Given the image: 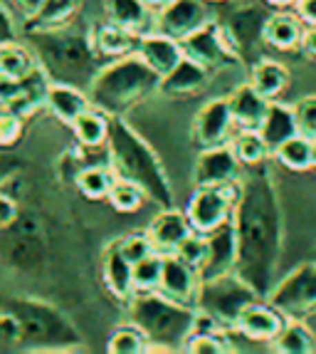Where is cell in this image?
Instances as JSON below:
<instances>
[{"mask_svg":"<svg viewBox=\"0 0 316 354\" xmlns=\"http://www.w3.org/2000/svg\"><path fill=\"white\" fill-rule=\"evenodd\" d=\"M233 225L237 236L235 272H240L259 297H267L277 283L284 250V211L267 164L250 166L240 176Z\"/></svg>","mask_w":316,"mask_h":354,"instance_id":"obj_1","label":"cell"},{"mask_svg":"<svg viewBox=\"0 0 316 354\" xmlns=\"http://www.w3.org/2000/svg\"><path fill=\"white\" fill-rule=\"evenodd\" d=\"M25 37H28V48L35 55L37 65L47 72L52 82L87 89L101 67L99 55L92 48L89 30L67 25L57 30L25 32Z\"/></svg>","mask_w":316,"mask_h":354,"instance_id":"obj_2","label":"cell"},{"mask_svg":"<svg viewBox=\"0 0 316 354\" xmlns=\"http://www.w3.org/2000/svg\"><path fill=\"white\" fill-rule=\"evenodd\" d=\"M109 149H112V171L117 178L131 181L146 191L148 201L161 208H173V186L158 153L124 117H112L109 127Z\"/></svg>","mask_w":316,"mask_h":354,"instance_id":"obj_3","label":"cell"},{"mask_svg":"<svg viewBox=\"0 0 316 354\" xmlns=\"http://www.w3.org/2000/svg\"><path fill=\"white\" fill-rule=\"evenodd\" d=\"M158 84L161 77L134 53L104 62L89 82L87 95L92 106L106 112L109 117H124L129 109L158 92Z\"/></svg>","mask_w":316,"mask_h":354,"instance_id":"obj_4","label":"cell"},{"mask_svg":"<svg viewBox=\"0 0 316 354\" xmlns=\"http://www.w3.org/2000/svg\"><path fill=\"white\" fill-rule=\"evenodd\" d=\"M129 319L148 339V347L158 344L161 352L183 349L193 332L195 305L170 300L161 292H136L129 305Z\"/></svg>","mask_w":316,"mask_h":354,"instance_id":"obj_5","label":"cell"},{"mask_svg":"<svg viewBox=\"0 0 316 354\" xmlns=\"http://www.w3.org/2000/svg\"><path fill=\"white\" fill-rule=\"evenodd\" d=\"M8 313L15 315L23 344L32 352H70L82 344V335L62 310L35 297H10Z\"/></svg>","mask_w":316,"mask_h":354,"instance_id":"obj_6","label":"cell"},{"mask_svg":"<svg viewBox=\"0 0 316 354\" xmlns=\"http://www.w3.org/2000/svg\"><path fill=\"white\" fill-rule=\"evenodd\" d=\"M264 300L259 292L242 278L240 272H225L210 280H200L195 307L213 317L225 327V330H237V319L252 302Z\"/></svg>","mask_w":316,"mask_h":354,"instance_id":"obj_7","label":"cell"},{"mask_svg":"<svg viewBox=\"0 0 316 354\" xmlns=\"http://www.w3.org/2000/svg\"><path fill=\"white\" fill-rule=\"evenodd\" d=\"M272 12H275V8L267 6L264 0L262 3H252V0L240 3L225 12L223 28L245 65H255L267 53L264 30H267V20L272 18Z\"/></svg>","mask_w":316,"mask_h":354,"instance_id":"obj_8","label":"cell"},{"mask_svg":"<svg viewBox=\"0 0 316 354\" xmlns=\"http://www.w3.org/2000/svg\"><path fill=\"white\" fill-rule=\"evenodd\" d=\"M264 300L275 305L284 317L304 319L316 315V260L302 263L277 280Z\"/></svg>","mask_w":316,"mask_h":354,"instance_id":"obj_9","label":"cell"},{"mask_svg":"<svg viewBox=\"0 0 316 354\" xmlns=\"http://www.w3.org/2000/svg\"><path fill=\"white\" fill-rule=\"evenodd\" d=\"M237 194H240V178L235 183H223V186H198L186 206V216L193 230L210 233L233 221Z\"/></svg>","mask_w":316,"mask_h":354,"instance_id":"obj_10","label":"cell"},{"mask_svg":"<svg viewBox=\"0 0 316 354\" xmlns=\"http://www.w3.org/2000/svg\"><path fill=\"white\" fill-rule=\"evenodd\" d=\"M183 53L186 57L195 59L203 67H208L210 72L215 70H237L242 67L240 53L235 50V45L230 42L228 32H225L223 23H205L200 30H195L193 35H188L186 40H181Z\"/></svg>","mask_w":316,"mask_h":354,"instance_id":"obj_11","label":"cell"},{"mask_svg":"<svg viewBox=\"0 0 316 354\" xmlns=\"http://www.w3.org/2000/svg\"><path fill=\"white\" fill-rule=\"evenodd\" d=\"M10 241H8V258L12 260V266L18 270H37L45 263L47 245H45V233H42V223L30 216V213H20L18 221L8 228Z\"/></svg>","mask_w":316,"mask_h":354,"instance_id":"obj_12","label":"cell"},{"mask_svg":"<svg viewBox=\"0 0 316 354\" xmlns=\"http://www.w3.org/2000/svg\"><path fill=\"white\" fill-rule=\"evenodd\" d=\"M210 20L208 0H170L168 6L156 12V30L173 40H186Z\"/></svg>","mask_w":316,"mask_h":354,"instance_id":"obj_13","label":"cell"},{"mask_svg":"<svg viewBox=\"0 0 316 354\" xmlns=\"http://www.w3.org/2000/svg\"><path fill=\"white\" fill-rule=\"evenodd\" d=\"M240 161L235 156L233 147L220 144V147H208L198 153L193 166V186H223L235 183L240 178Z\"/></svg>","mask_w":316,"mask_h":354,"instance_id":"obj_14","label":"cell"},{"mask_svg":"<svg viewBox=\"0 0 316 354\" xmlns=\"http://www.w3.org/2000/svg\"><path fill=\"white\" fill-rule=\"evenodd\" d=\"M235 119L230 109V100H210L195 117L193 136L203 149L220 147L233 139Z\"/></svg>","mask_w":316,"mask_h":354,"instance_id":"obj_15","label":"cell"},{"mask_svg":"<svg viewBox=\"0 0 316 354\" xmlns=\"http://www.w3.org/2000/svg\"><path fill=\"white\" fill-rule=\"evenodd\" d=\"M205 238H208V255L198 270L200 280H210L217 275H225V272H233L237 266V236H235L233 221L205 233Z\"/></svg>","mask_w":316,"mask_h":354,"instance_id":"obj_16","label":"cell"},{"mask_svg":"<svg viewBox=\"0 0 316 354\" xmlns=\"http://www.w3.org/2000/svg\"><path fill=\"white\" fill-rule=\"evenodd\" d=\"M200 288V275L193 266H188L186 260L178 255H164V272H161V285L158 292L170 300L183 302V305H195Z\"/></svg>","mask_w":316,"mask_h":354,"instance_id":"obj_17","label":"cell"},{"mask_svg":"<svg viewBox=\"0 0 316 354\" xmlns=\"http://www.w3.org/2000/svg\"><path fill=\"white\" fill-rule=\"evenodd\" d=\"M101 280L104 288L109 290V295L119 302L129 305L131 297L136 295L134 290V266L124 258L121 248H119V238L112 241L101 253Z\"/></svg>","mask_w":316,"mask_h":354,"instance_id":"obj_18","label":"cell"},{"mask_svg":"<svg viewBox=\"0 0 316 354\" xmlns=\"http://www.w3.org/2000/svg\"><path fill=\"white\" fill-rule=\"evenodd\" d=\"M89 37H92V48H94V53L99 55L101 62H112V59L134 55L141 40V35H136L131 30L112 23V20L92 25V28H89Z\"/></svg>","mask_w":316,"mask_h":354,"instance_id":"obj_19","label":"cell"},{"mask_svg":"<svg viewBox=\"0 0 316 354\" xmlns=\"http://www.w3.org/2000/svg\"><path fill=\"white\" fill-rule=\"evenodd\" d=\"M287 317L277 310L275 305H270L267 300H257L247 307L245 313L237 319V332L252 342H270L279 335V330L284 327Z\"/></svg>","mask_w":316,"mask_h":354,"instance_id":"obj_20","label":"cell"},{"mask_svg":"<svg viewBox=\"0 0 316 354\" xmlns=\"http://www.w3.org/2000/svg\"><path fill=\"white\" fill-rule=\"evenodd\" d=\"M190 233H193V225L188 221L186 211H178L176 206L161 208L148 225V236H151L153 245L161 255L176 253V248Z\"/></svg>","mask_w":316,"mask_h":354,"instance_id":"obj_21","label":"cell"},{"mask_svg":"<svg viewBox=\"0 0 316 354\" xmlns=\"http://www.w3.org/2000/svg\"><path fill=\"white\" fill-rule=\"evenodd\" d=\"M210 84V70L190 57H183L168 75L161 77L158 92L164 97H193Z\"/></svg>","mask_w":316,"mask_h":354,"instance_id":"obj_22","label":"cell"},{"mask_svg":"<svg viewBox=\"0 0 316 354\" xmlns=\"http://www.w3.org/2000/svg\"><path fill=\"white\" fill-rule=\"evenodd\" d=\"M136 55H139L158 77L168 75L173 67L186 57L183 53V45L181 40H173V37L164 35V32H146V35H141L139 40V48H136Z\"/></svg>","mask_w":316,"mask_h":354,"instance_id":"obj_23","label":"cell"},{"mask_svg":"<svg viewBox=\"0 0 316 354\" xmlns=\"http://www.w3.org/2000/svg\"><path fill=\"white\" fill-rule=\"evenodd\" d=\"M228 100H230V109H233L235 129L257 131L262 127L264 117H267V109H270V100L264 95H259L250 82L240 84Z\"/></svg>","mask_w":316,"mask_h":354,"instance_id":"obj_24","label":"cell"},{"mask_svg":"<svg viewBox=\"0 0 316 354\" xmlns=\"http://www.w3.org/2000/svg\"><path fill=\"white\" fill-rule=\"evenodd\" d=\"M89 106H92V102H89L87 89L75 87V84H62V82L50 84L45 109L57 119L59 124L72 127V122L82 112H87Z\"/></svg>","mask_w":316,"mask_h":354,"instance_id":"obj_25","label":"cell"},{"mask_svg":"<svg viewBox=\"0 0 316 354\" xmlns=\"http://www.w3.org/2000/svg\"><path fill=\"white\" fill-rule=\"evenodd\" d=\"M259 136L262 142L267 144V151L270 156L282 147L284 142H289L292 136L299 134V124H297V112L294 106L282 104V102L272 100L270 109H267V117H264L262 127H259Z\"/></svg>","mask_w":316,"mask_h":354,"instance_id":"obj_26","label":"cell"},{"mask_svg":"<svg viewBox=\"0 0 316 354\" xmlns=\"http://www.w3.org/2000/svg\"><path fill=\"white\" fill-rule=\"evenodd\" d=\"M306 25L299 15H289L284 10H275L272 18L267 20V30H264V40L267 48L279 50V53H294L304 45Z\"/></svg>","mask_w":316,"mask_h":354,"instance_id":"obj_27","label":"cell"},{"mask_svg":"<svg viewBox=\"0 0 316 354\" xmlns=\"http://www.w3.org/2000/svg\"><path fill=\"white\" fill-rule=\"evenodd\" d=\"M106 20L131 30L136 35H146L151 25H156V12L141 0H104Z\"/></svg>","mask_w":316,"mask_h":354,"instance_id":"obj_28","label":"cell"},{"mask_svg":"<svg viewBox=\"0 0 316 354\" xmlns=\"http://www.w3.org/2000/svg\"><path fill=\"white\" fill-rule=\"evenodd\" d=\"M79 8H82V0H45L32 18L23 20V28L25 32L67 28L75 23Z\"/></svg>","mask_w":316,"mask_h":354,"instance_id":"obj_29","label":"cell"},{"mask_svg":"<svg viewBox=\"0 0 316 354\" xmlns=\"http://www.w3.org/2000/svg\"><path fill=\"white\" fill-rule=\"evenodd\" d=\"M20 82H23V92H20L18 100L12 102L10 106H6V109H12L15 114H20L23 119H28V117H32V114H37V109L45 106L47 92H50L52 80H50L47 72L37 65L35 70L30 72L28 77H23Z\"/></svg>","mask_w":316,"mask_h":354,"instance_id":"obj_30","label":"cell"},{"mask_svg":"<svg viewBox=\"0 0 316 354\" xmlns=\"http://www.w3.org/2000/svg\"><path fill=\"white\" fill-rule=\"evenodd\" d=\"M250 84L257 89L259 95H264L267 100H277V97L287 89L289 84V72L287 67L282 65V62H275V59H257L255 65H252L250 72Z\"/></svg>","mask_w":316,"mask_h":354,"instance_id":"obj_31","label":"cell"},{"mask_svg":"<svg viewBox=\"0 0 316 354\" xmlns=\"http://www.w3.org/2000/svg\"><path fill=\"white\" fill-rule=\"evenodd\" d=\"M272 349L277 354H314L316 352V337L302 319L287 317L279 335L272 339Z\"/></svg>","mask_w":316,"mask_h":354,"instance_id":"obj_32","label":"cell"},{"mask_svg":"<svg viewBox=\"0 0 316 354\" xmlns=\"http://www.w3.org/2000/svg\"><path fill=\"white\" fill-rule=\"evenodd\" d=\"M109 127H112V117L97 106H89L87 112L72 122V134H75L77 144L84 147H94V144H106L109 142Z\"/></svg>","mask_w":316,"mask_h":354,"instance_id":"obj_33","label":"cell"},{"mask_svg":"<svg viewBox=\"0 0 316 354\" xmlns=\"http://www.w3.org/2000/svg\"><path fill=\"white\" fill-rule=\"evenodd\" d=\"M230 147H233L235 156L240 161L242 169H250V166H259L267 161L270 151H267V144L262 142L259 131L252 129H240L237 134L230 139Z\"/></svg>","mask_w":316,"mask_h":354,"instance_id":"obj_34","label":"cell"},{"mask_svg":"<svg viewBox=\"0 0 316 354\" xmlns=\"http://www.w3.org/2000/svg\"><path fill=\"white\" fill-rule=\"evenodd\" d=\"M35 67H37V59L28 45H23V42H18V40L0 45V72L23 80V77H28Z\"/></svg>","mask_w":316,"mask_h":354,"instance_id":"obj_35","label":"cell"},{"mask_svg":"<svg viewBox=\"0 0 316 354\" xmlns=\"http://www.w3.org/2000/svg\"><path fill=\"white\" fill-rule=\"evenodd\" d=\"M114 181H117V174L112 169H82L75 181V189L87 201H101V198H109Z\"/></svg>","mask_w":316,"mask_h":354,"instance_id":"obj_36","label":"cell"},{"mask_svg":"<svg viewBox=\"0 0 316 354\" xmlns=\"http://www.w3.org/2000/svg\"><path fill=\"white\" fill-rule=\"evenodd\" d=\"M272 156L289 171H306L311 169V139H306L304 134L292 136Z\"/></svg>","mask_w":316,"mask_h":354,"instance_id":"obj_37","label":"cell"},{"mask_svg":"<svg viewBox=\"0 0 316 354\" xmlns=\"http://www.w3.org/2000/svg\"><path fill=\"white\" fill-rule=\"evenodd\" d=\"M146 201H148L146 191L131 181H124V178H117L112 191H109V203L119 213H139Z\"/></svg>","mask_w":316,"mask_h":354,"instance_id":"obj_38","label":"cell"},{"mask_svg":"<svg viewBox=\"0 0 316 354\" xmlns=\"http://www.w3.org/2000/svg\"><path fill=\"white\" fill-rule=\"evenodd\" d=\"M106 352L112 354H144L148 352V339L139 327L131 322L129 327H119L106 342Z\"/></svg>","mask_w":316,"mask_h":354,"instance_id":"obj_39","label":"cell"},{"mask_svg":"<svg viewBox=\"0 0 316 354\" xmlns=\"http://www.w3.org/2000/svg\"><path fill=\"white\" fill-rule=\"evenodd\" d=\"M161 272H164V255L161 253L139 260L134 266V290L136 292H156L161 285Z\"/></svg>","mask_w":316,"mask_h":354,"instance_id":"obj_40","label":"cell"},{"mask_svg":"<svg viewBox=\"0 0 316 354\" xmlns=\"http://www.w3.org/2000/svg\"><path fill=\"white\" fill-rule=\"evenodd\" d=\"M183 352L190 354H228L233 352V342L225 332H210V335H190Z\"/></svg>","mask_w":316,"mask_h":354,"instance_id":"obj_41","label":"cell"},{"mask_svg":"<svg viewBox=\"0 0 316 354\" xmlns=\"http://www.w3.org/2000/svg\"><path fill=\"white\" fill-rule=\"evenodd\" d=\"M119 248H121L124 258L129 260L131 266H136L139 260L148 258V255L158 253L151 236H148V230L146 233H129V236L119 238Z\"/></svg>","mask_w":316,"mask_h":354,"instance_id":"obj_42","label":"cell"},{"mask_svg":"<svg viewBox=\"0 0 316 354\" xmlns=\"http://www.w3.org/2000/svg\"><path fill=\"white\" fill-rule=\"evenodd\" d=\"M23 127L25 119L20 114L0 106V151H10L23 139Z\"/></svg>","mask_w":316,"mask_h":354,"instance_id":"obj_43","label":"cell"},{"mask_svg":"<svg viewBox=\"0 0 316 354\" xmlns=\"http://www.w3.org/2000/svg\"><path fill=\"white\" fill-rule=\"evenodd\" d=\"M173 255H178L181 260H186L188 266H193L195 270H200L205 255H208V238H205V233L193 230V233H190V236L178 245Z\"/></svg>","mask_w":316,"mask_h":354,"instance_id":"obj_44","label":"cell"},{"mask_svg":"<svg viewBox=\"0 0 316 354\" xmlns=\"http://www.w3.org/2000/svg\"><path fill=\"white\" fill-rule=\"evenodd\" d=\"M75 151L82 169H112V149H109V142L94 144V147L77 144Z\"/></svg>","mask_w":316,"mask_h":354,"instance_id":"obj_45","label":"cell"},{"mask_svg":"<svg viewBox=\"0 0 316 354\" xmlns=\"http://www.w3.org/2000/svg\"><path fill=\"white\" fill-rule=\"evenodd\" d=\"M294 112H297L299 134H304L306 139H316V95L299 100L294 104Z\"/></svg>","mask_w":316,"mask_h":354,"instance_id":"obj_46","label":"cell"},{"mask_svg":"<svg viewBox=\"0 0 316 354\" xmlns=\"http://www.w3.org/2000/svg\"><path fill=\"white\" fill-rule=\"evenodd\" d=\"M0 344L3 347H18V344H23L18 319H15L12 313H8V310L0 313Z\"/></svg>","mask_w":316,"mask_h":354,"instance_id":"obj_47","label":"cell"},{"mask_svg":"<svg viewBox=\"0 0 316 354\" xmlns=\"http://www.w3.org/2000/svg\"><path fill=\"white\" fill-rule=\"evenodd\" d=\"M20 216V206H18V198L6 191H0V230H8Z\"/></svg>","mask_w":316,"mask_h":354,"instance_id":"obj_48","label":"cell"},{"mask_svg":"<svg viewBox=\"0 0 316 354\" xmlns=\"http://www.w3.org/2000/svg\"><path fill=\"white\" fill-rule=\"evenodd\" d=\"M23 92V82L18 77H10L6 72H0V106H10Z\"/></svg>","mask_w":316,"mask_h":354,"instance_id":"obj_49","label":"cell"},{"mask_svg":"<svg viewBox=\"0 0 316 354\" xmlns=\"http://www.w3.org/2000/svg\"><path fill=\"white\" fill-rule=\"evenodd\" d=\"M79 174H82V164H79V159H77L75 149L62 153V159H59V176L75 186V181H77V176H79Z\"/></svg>","mask_w":316,"mask_h":354,"instance_id":"obj_50","label":"cell"},{"mask_svg":"<svg viewBox=\"0 0 316 354\" xmlns=\"http://www.w3.org/2000/svg\"><path fill=\"white\" fill-rule=\"evenodd\" d=\"M12 40H18V25H15L12 12L0 3V45H6V42Z\"/></svg>","mask_w":316,"mask_h":354,"instance_id":"obj_51","label":"cell"},{"mask_svg":"<svg viewBox=\"0 0 316 354\" xmlns=\"http://www.w3.org/2000/svg\"><path fill=\"white\" fill-rule=\"evenodd\" d=\"M297 15L304 20L306 28H316V0H299Z\"/></svg>","mask_w":316,"mask_h":354,"instance_id":"obj_52","label":"cell"},{"mask_svg":"<svg viewBox=\"0 0 316 354\" xmlns=\"http://www.w3.org/2000/svg\"><path fill=\"white\" fill-rule=\"evenodd\" d=\"M45 0H10V6L15 8V10L23 15V20H28V18H32L37 12V8L42 6Z\"/></svg>","mask_w":316,"mask_h":354,"instance_id":"obj_53","label":"cell"},{"mask_svg":"<svg viewBox=\"0 0 316 354\" xmlns=\"http://www.w3.org/2000/svg\"><path fill=\"white\" fill-rule=\"evenodd\" d=\"M15 171H18V164L8 156H0V191H6V183L15 176Z\"/></svg>","mask_w":316,"mask_h":354,"instance_id":"obj_54","label":"cell"},{"mask_svg":"<svg viewBox=\"0 0 316 354\" xmlns=\"http://www.w3.org/2000/svg\"><path fill=\"white\" fill-rule=\"evenodd\" d=\"M302 50H304L306 55H311V57H316V28H309L304 35V45H302Z\"/></svg>","mask_w":316,"mask_h":354,"instance_id":"obj_55","label":"cell"},{"mask_svg":"<svg viewBox=\"0 0 316 354\" xmlns=\"http://www.w3.org/2000/svg\"><path fill=\"white\" fill-rule=\"evenodd\" d=\"M267 6H272L275 10H282V8H289V6H297L299 0H264Z\"/></svg>","mask_w":316,"mask_h":354,"instance_id":"obj_56","label":"cell"},{"mask_svg":"<svg viewBox=\"0 0 316 354\" xmlns=\"http://www.w3.org/2000/svg\"><path fill=\"white\" fill-rule=\"evenodd\" d=\"M141 3H144V6H146V8H151L153 12H158V10H161V8L168 6L170 0H141Z\"/></svg>","mask_w":316,"mask_h":354,"instance_id":"obj_57","label":"cell"},{"mask_svg":"<svg viewBox=\"0 0 316 354\" xmlns=\"http://www.w3.org/2000/svg\"><path fill=\"white\" fill-rule=\"evenodd\" d=\"M311 169H316V139H311Z\"/></svg>","mask_w":316,"mask_h":354,"instance_id":"obj_58","label":"cell"},{"mask_svg":"<svg viewBox=\"0 0 316 354\" xmlns=\"http://www.w3.org/2000/svg\"><path fill=\"white\" fill-rule=\"evenodd\" d=\"M208 3H225V0H208Z\"/></svg>","mask_w":316,"mask_h":354,"instance_id":"obj_59","label":"cell"}]
</instances>
